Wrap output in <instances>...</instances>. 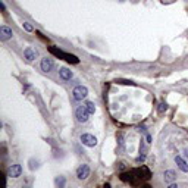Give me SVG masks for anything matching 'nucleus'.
<instances>
[{
  "instance_id": "nucleus-7",
  "label": "nucleus",
  "mask_w": 188,
  "mask_h": 188,
  "mask_svg": "<svg viewBox=\"0 0 188 188\" xmlns=\"http://www.w3.org/2000/svg\"><path fill=\"white\" fill-rule=\"evenodd\" d=\"M90 176V168L88 165H81L76 169V178L78 179H87Z\"/></svg>"
},
{
  "instance_id": "nucleus-9",
  "label": "nucleus",
  "mask_w": 188,
  "mask_h": 188,
  "mask_svg": "<svg viewBox=\"0 0 188 188\" xmlns=\"http://www.w3.org/2000/svg\"><path fill=\"white\" fill-rule=\"evenodd\" d=\"M13 35V32H12V30L10 28H8V27H0V40L2 41H6V40H9V38Z\"/></svg>"
},
{
  "instance_id": "nucleus-25",
  "label": "nucleus",
  "mask_w": 188,
  "mask_h": 188,
  "mask_svg": "<svg viewBox=\"0 0 188 188\" xmlns=\"http://www.w3.org/2000/svg\"><path fill=\"white\" fill-rule=\"evenodd\" d=\"M22 188H30V187H22Z\"/></svg>"
},
{
  "instance_id": "nucleus-16",
  "label": "nucleus",
  "mask_w": 188,
  "mask_h": 188,
  "mask_svg": "<svg viewBox=\"0 0 188 188\" xmlns=\"http://www.w3.org/2000/svg\"><path fill=\"white\" fill-rule=\"evenodd\" d=\"M84 106H85V109L88 110V113H90V115H93V113L96 112V106H94V103H93V101H85V103H84Z\"/></svg>"
},
{
  "instance_id": "nucleus-24",
  "label": "nucleus",
  "mask_w": 188,
  "mask_h": 188,
  "mask_svg": "<svg viewBox=\"0 0 188 188\" xmlns=\"http://www.w3.org/2000/svg\"><path fill=\"white\" fill-rule=\"evenodd\" d=\"M103 188H110V184H105V185H103Z\"/></svg>"
},
{
  "instance_id": "nucleus-11",
  "label": "nucleus",
  "mask_w": 188,
  "mask_h": 188,
  "mask_svg": "<svg viewBox=\"0 0 188 188\" xmlns=\"http://www.w3.org/2000/svg\"><path fill=\"white\" fill-rule=\"evenodd\" d=\"M175 163H176V166L179 168L182 172H188V163L185 162V159L181 157V156H175Z\"/></svg>"
},
{
  "instance_id": "nucleus-21",
  "label": "nucleus",
  "mask_w": 188,
  "mask_h": 188,
  "mask_svg": "<svg viewBox=\"0 0 188 188\" xmlns=\"http://www.w3.org/2000/svg\"><path fill=\"white\" fill-rule=\"evenodd\" d=\"M144 160H146V154H140L137 159V162H144Z\"/></svg>"
},
{
  "instance_id": "nucleus-12",
  "label": "nucleus",
  "mask_w": 188,
  "mask_h": 188,
  "mask_svg": "<svg viewBox=\"0 0 188 188\" xmlns=\"http://www.w3.org/2000/svg\"><path fill=\"white\" fill-rule=\"evenodd\" d=\"M24 56H25V59H27V60L32 62V60L38 56V53H37V50H34L32 47H27V49L24 50Z\"/></svg>"
},
{
  "instance_id": "nucleus-19",
  "label": "nucleus",
  "mask_w": 188,
  "mask_h": 188,
  "mask_svg": "<svg viewBox=\"0 0 188 188\" xmlns=\"http://www.w3.org/2000/svg\"><path fill=\"white\" fill-rule=\"evenodd\" d=\"M166 110V103H160V107H159V113H163Z\"/></svg>"
},
{
  "instance_id": "nucleus-22",
  "label": "nucleus",
  "mask_w": 188,
  "mask_h": 188,
  "mask_svg": "<svg viewBox=\"0 0 188 188\" xmlns=\"http://www.w3.org/2000/svg\"><path fill=\"white\" fill-rule=\"evenodd\" d=\"M140 188H153L151 185H149V184H141V187Z\"/></svg>"
},
{
  "instance_id": "nucleus-3",
  "label": "nucleus",
  "mask_w": 188,
  "mask_h": 188,
  "mask_svg": "<svg viewBox=\"0 0 188 188\" xmlns=\"http://www.w3.org/2000/svg\"><path fill=\"white\" fill-rule=\"evenodd\" d=\"M132 172L135 173V176L141 181V182H143V181H149L151 178V172H150V169H149L147 166L135 168V169H132Z\"/></svg>"
},
{
  "instance_id": "nucleus-13",
  "label": "nucleus",
  "mask_w": 188,
  "mask_h": 188,
  "mask_svg": "<svg viewBox=\"0 0 188 188\" xmlns=\"http://www.w3.org/2000/svg\"><path fill=\"white\" fill-rule=\"evenodd\" d=\"M52 68H53V60L52 59L44 57V59L41 60V71H44V72H50Z\"/></svg>"
},
{
  "instance_id": "nucleus-4",
  "label": "nucleus",
  "mask_w": 188,
  "mask_h": 188,
  "mask_svg": "<svg viewBox=\"0 0 188 188\" xmlns=\"http://www.w3.org/2000/svg\"><path fill=\"white\" fill-rule=\"evenodd\" d=\"M88 116H90V113L88 110L85 109V106H79L78 109H76V120L78 122H81V123H85L87 120H88Z\"/></svg>"
},
{
  "instance_id": "nucleus-6",
  "label": "nucleus",
  "mask_w": 188,
  "mask_h": 188,
  "mask_svg": "<svg viewBox=\"0 0 188 188\" xmlns=\"http://www.w3.org/2000/svg\"><path fill=\"white\" fill-rule=\"evenodd\" d=\"M79 140H81V143H83L84 146H87V147H94V146L97 144V138L94 135H91V134H83Z\"/></svg>"
},
{
  "instance_id": "nucleus-5",
  "label": "nucleus",
  "mask_w": 188,
  "mask_h": 188,
  "mask_svg": "<svg viewBox=\"0 0 188 188\" xmlns=\"http://www.w3.org/2000/svg\"><path fill=\"white\" fill-rule=\"evenodd\" d=\"M72 94H74V98L75 100H83V98L87 97V94H88V90H87V87H84V85H76L74 91H72Z\"/></svg>"
},
{
  "instance_id": "nucleus-15",
  "label": "nucleus",
  "mask_w": 188,
  "mask_h": 188,
  "mask_svg": "<svg viewBox=\"0 0 188 188\" xmlns=\"http://www.w3.org/2000/svg\"><path fill=\"white\" fill-rule=\"evenodd\" d=\"M54 184H56V188H65V184H66V179H65V176H56V179H54Z\"/></svg>"
},
{
  "instance_id": "nucleus-8",
  "label": "nucleus",
  "mask_w": 188,
  "mask_h": 188,
  "mask_svg": "<svg viewBox=\"0 0 188 188\" xmlns=\"http://www.w3.org/2000/svg\"><path fill=\"white\" fill-rule=\"evenodd\" d=\"M21 173H22V166L16 163V165H12L10 168H9L8 176H10V178H19Z\"/></svg>"
},
{
  "instance_id": "nucleus-18",
  "label": "nucleus",
  "mask_w": 188,
  "mask_h": 188,
  "mask_svg": "<svg viewBox=\"0 0 188 188\" xmlns=\"http://www.w3.org/2000/svg\"><path fill=\"white\" fill-rule=\"evenodd\" d=\"M140 153H143V154L147 153V146H146V143H141V146H140Z\"/></svg>"
},
{
  "instance_id": "nucleus-23",
  "label": "nucleus",
  "mask_w": 188,
  "mask_h": 188,
  "mask_svg": "<svg viewBox=\"0 0 188 188\" xmlns=\"http://www.w3.org/2000/svg\"><path fill=\"white\" fill-rule=\"evenodd\" d=\"M168 188H178V184H173L172 182V184H169V187Z\"/></svg>"
},
{
  "instance_id": "nucleus-20",
  "label": "nucleus",
  "mask_w": 188,
  "mask_h": 188,
  "mask_svg": "<svg viewBox=\"0 0 188 188\" xmlns=\"http://www.w3.org/2000/svg\"><path fill=\"white\" fill-rule=\"evenodd\" d=\"M24 28H25L27 31H32V27H31L28 22H24Z\"/></svg>"
},
{
  "instance_id": "nucleus-14",
  "label": "nucleus",
  "mask_w": 188,
  "mask_h": 188,
  "mask_svg": "<svg viewBox=\"0 0 188 188\" xmlns=\"http://www.w3.org/2000/svg\"><path fill=\"white\" fill-rule=\"evenodd\" d=\"M59 75H60V78H62V79H65V81H69V79L72 78V72H71L68 68H62L59 71Z\"/></svg>"
},
{
  "instance_id": "nucleus-10",
  "label": "nucleus",
  "mask_w": 188,
  "mask_h": 188,
  "mask_svg": "<svg viewBox=\"0 0 188 188\" xmlns=\"http://www.w3.org/2000/svg\"><path fill=\"white\" fill-rule=\"evenodd\" d=\"M175 179H176V173H175V171L168 169V171L163 172V181H165L166 184H172Z\"/></svg>"
},
{
  "instance_id": "nucleus-17",
  "label": "nucleus",
  "mask_w": 188,
  "mask_h": 188,
  "mask_svg": "<svg viewBox=\"0 0 188 188\" xmlns=\"http://www.w3.org/2000/svg\"><path fill=\"white\" fill-rule=\"evenodd\" d=\"M37 168H38V160L31 159V160H30V169H31V171H34V169H37Z\"/></svg>"
},
{
  "instance_id": "nucleus-1",
  "label": "nucleus",
  "mask_w": 188,
  "mask_h": 188,
  "mask_svg": "<svg viewBox=\"0 0 188 188\" xmlns=\"http://www.w3.org/2000/svg\"><path fill=\"white\" fill-rule=\"evenodd\" d=\"M49 52L52 53V54H54L56 57H59V59L66 60V62H69V63H79V59H78L76 56L71 54V53H65V52H62V50H59V49H57V47H54V46L49 47Z\"/></svg>"
},
{
  "instance_id": "nucleus-2",
  "label": "nucleus",
  "mask_w": 188,
  "mask_h": 188,
  "mask_svg": "<svg viewBox=\"0 0 188 188\" xmlns=\"http://www.w3.org/2000/svg\"><path fill=\"white\" fill-rule=\"evenodd\" d=\"M120 179L123 181V182H129L132 187H141V181L137 178L135 173L132 172V171H128V172L120 173Z\"/></svg>"
}]
</instances>
